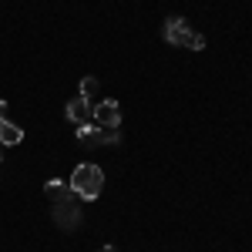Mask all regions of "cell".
<instances>
[{"mask_svg": "<svg viewBox=\"0 0 252 252\" xmlns=\"http://www.w3.org/2000/svg\"><path fill=\"white\" fill-rule=\"evenodd\" d=\"M44 192L54 198V209H51L54 225H61L64 232H74L81 225V195H74L71 185L61 182V178H51V182L44 185Z\"/></svg>", "mask_w": 252, "mask_h": 252, "instance_id": "1", "label": "cell"}, {"mask_svg": "<svg viewBox=\"0 0 252 252\" xmlns=\"http://www.w3.org/2000/svg\"><path fill=\"white\" fill-rule=\"evenodd\" d=\"M67 185H71L74 195H81V202H91V198H97L101 189H104V172H101L97 165H78Z\"/></svg>", "mask_w": 252, "mask_h": 252, "instance_id": "2", "label": "cell"}, {"mask_svg": "<svg viewBox=\"0 0 252 252\" xmlns=\"http://www.w3.org/2000/svg\"><path fill=\"white\" fill-rule=\"evenodd\" d=\"M161 37L168 40L172 47H185L189 37H192V27H189V20H185V17H168V20H165V27H161Z\"/></svg>", "mask_w": 252, "mask_h": 252, "instance_id": "3", "label": "cell"}, {"mask_svg": "<svg viewBox=\"0 0 252 252\" xmlns=\"http://www.w3.org/2000/svg\"><path fill=\"white\" fill-rule=\"evenodd\" d=\"M91 118H94L97 128H121V108H118V101H101L91 108Z\"/></svg>", "mask_w": 252, "mask_h": 252, "instance_id": "4", "label": "cell"}, {"mask_svg": "<svg viewBox=\"0 0 252 252\" xmlns=\"http://www.w3.org/2000/svg\"><path fill=\"white\" fill-rule=\"evenodd\" d=\"M91 108H94V104H91L88 97H81V94H78L74 101H67V108H64V115L71 118L74 125H84V121L91 118Z\"/></svg>", "mask_w": 252, "mask_h": 252, "instance_id": "5", "label": "cell"}, {"mask_svg": "<svg viewBox=\"0 0 252 252\" xmlns=\"http://www.w3.org/2000/svg\"><path fill=\"white\" fill-rule=\"evenodd\" d=\"M78 141L81 145H88V148H97V145H104V128H97V125H91V121H84V125H78Z\"/></svg>", "mask_w": 252, "mask_h": 252, "instance_id": "6", "label": "cell"}, {"mask_svg": "<svg viewBox=\"0 0 252 252\" xmlns=\"http://www.w3.org/2000/svg\"><path fill=\"white\" fill-rule=\"evenodd\" d=\"M20 141H24V128H17L7 118H0V145H20Z\"/></svg>", "mask_w": 252, "mask_h": 252, "instance_id": "7", "label": "cell"}, {"mask_svg": "<svg viewBox=\"0 0 252 252\" xmlns=\"http://www.w3.org/2000/svg\"><path fill=\"white\" fill-rule=\"evenodd\" d=\"M78 91H81V97H88V101H91V97H94L97 91H101V81H97V78H91V74H88V78H81Z\"/></svg>", "mask_w": 252, "mask_h": 252, "instance_id": "8", "label": "cell"}, {"mask_svg": "<svg viewBox=\"0 0 252 252\" xmlns=\"http://www.w3.org/2000/svg\"><path fill=\"white\" fill-rule=\"evenodd\" d=\"M185 47H189V51H205V37L192 31V37H189V44H185Z\"/></svg>", "mask_w": 252, "mask_h": 252, "instance_id": "9", "label": "cell"}, {"mask_svg": "<svg viewBox=\"0 0 252 252\" xmlns=\"http://www.w3.org/2000/svg\"><path fill=\"white\" fill-rule=\"evenodd\" d=\"M108 141L118 145V141H121V131H118V128H104V145H108Z\"/></svg>", "mask_w": 252, "mask_h": 252, "instance_id": "10", "label": "cell"}, {"mask_svg": "<svg viewBox=\"0 0 252 252\" xmlns=\"http://www.w3.org/2000/svg\"><path fill=\"white\" fill-rule=\"evenodd\" d=\"M3 111H7V101H3V97H0V118H3Z\"/></svg>", "mask_w": 252, "mask_h": 252, "instance_id": "11", "label": "cell"}, {"mask_svg": "<svg viewBox=\"0 0 252 252\" xmlns=\"http://www.w3.org/2000/svg\"><path fill=\"white\" fill-rule=\"evenodd\" d=\"M101 252H118V246H104V249H101Z\"/></svg>", "mask_w": 252, "mask_h": 252, "instance_id": "12", "label": "cell"}, {"mask_svg": "<svg viewBox=\"0 0 252 252\" xmlns=\"http://www.w3.org/2000/svg\"><path fill=\"white\" fill-rule=\"evenodd\" d=\"M0 158H3V155H0Z\"/></svg>", "mask_w": 252, "mask_h": 252, "instance_id": "13", "label": "cell"}]
</instances>
